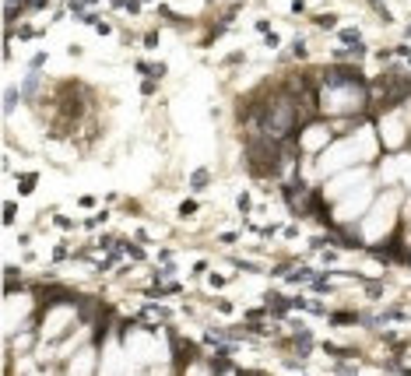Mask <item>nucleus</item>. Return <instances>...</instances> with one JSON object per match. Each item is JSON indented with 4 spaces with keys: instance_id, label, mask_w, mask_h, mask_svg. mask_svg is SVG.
<instances>
[{
    "instance_id": "11",
    "label": "nucleus",
    "mask_w": 411,
    "mask_h": 376,
    "mask_svg": "<svg viewBox=\"0 0 411 376\" xmlns=\"http://www.w3.org/2000/svg\"><path fill=\"white\" fill-rule=\"evenodd\" d=\"M84 4H99V0H84Z\"/></svg>"
},
{
    "instance_id": "3",
    "label": "nucleus",
    "mask_w": 411,
    "mask_h": 376,
    "mask_svg": "<svg viewBox=\"0 0 411 376\" xmlns=\"http://www.w3.org/2000/svg\"><path fill=\"white\" fill-rule=\"evenodd\" d=\"M35 88H39V74H28V81L21 85V92H25V99H32V95H35Z\"/></svg>"
},
{
    "instance_id": "4",
    "label": "nucleus",
    "mask_w": 411,
    "mask_h": 376,
    "mask_svg": "<svg viewBox=\"0 0 411 376\" xmlns=\"http://www.w3.org/2000/svg\"><path fill=\"white\" fill-rule=\"evenodd\" d=\"M337 39H341V42H348V46H359V32H355V28H345V32H337Z\"/></svg>"
},
{
    "instance_id": "10",
    "label": "nucleus",
    "mask_w": 411,
    "mask_h": 376,
    "mask_svg": "<svg viewBox=\"0 0 411 376\" xmlns=\"http://www.w3.org/2000/svg\"><path fill=\"white\" fill-rule=\"evenodd\" d=\"M127 253H130V257H137V260L144 257V250H141V246H130V243H127Z\"/></svg>"
},
{
    "instance_id": "1",
    "label": "nucleus",
    "mask_w": 411,
    "mask_h": 376,
    "mask_svg": "<svg viewBox=\"0 0 411 376\" xmlns=\"http://www.w3.org/2000/svg\"><path fill=\"white\" fill-rule=\"evenodd\" d=\"M324 85H330V88H362V78H359L355 67H334V70L324 74Z\"/></svg>"
},
{
    "instance_id": "9",
    "label": "nucleus",
    "mask_w": 411,
    "mask_h": 376,
    "mask_svg": "<svg viewBox=\"0 0 411 376\" xmlns=\"http://www.w3.org/2000/svg\"><path fill=\"white\" fill-rule=\"evenodd\" d=\"M292 53H296V56H306V42H302V39H296V46H292Z\"/></svg>"
},
{
    "instance_id": "6",
    "label": "nucleus",
    "mask_w": 411,
    "mask_h": 376,
    "mask_svg": "<svg viewBox=\"0 0 411 376\" xmlns=\"http://www.w3.org/2000/svg\"><path fill=\"white\" fill-rule=\"evenodd\" d=\"M334 21H337L334 14H320V18H316V25H320V28H334Z\"/></svg>"
},
{
    "instance_id": "2",
    "label": "nucleus",
    "mask_w": 411,
    "mask_h": 376,
    "mask_svg": "<svg viewBox=\"0 0 411 376\" xmlns=\"http://www.w3.org/2000/svg\"><path fill=\"white\" fill-rule=\"evenodd\" d=\"M208 179H211V176H208V169H197L194 176H190V187L200 190V187H208Z\"/></svg>"
},
{
    "instance_id": "7",
    "label": "nucleus",
    "mask_w": 411,
    "mask_h": 376,
    "mask_svg": "<svg viewBox=\"0 0 411 376\" xmlns=\"http://www.w3.org/2000/svg\"><path fill=\"white\" fill-rule=\"evenodd\" d=\"M35 187V176H21V193H32Z\"/></svg>"
},
{
    "instance_id": "5",
    "label": "nucleus",
    "mask_w": 411,
    "mask_h": 376,
    "mask_svg": "<svg viewBox=\"0 0 411 376\" xmlns=\"http://www.w3.org/2000/svg\"><path fill=\"white\" fill-rule=\"evenodd\" d=\"M14 102H18V92H14V88H7V95H4V113H14Z\"/></svg>"
},
{
    "instance_id": "8",
    "label": "nucleus",
    "mask_w": 411,
    "mask_h": 376,
    "mask_svg": "<svg viewBox=\"0 0 411 376\" xmlns=\"http://www.w3.org/2000/svg\"><path fill=\"white\" fill-rule=\"evenodd\" d=\"M39 7H46V0H25V11H39Z\"/></svg>"
}]
</instances>
